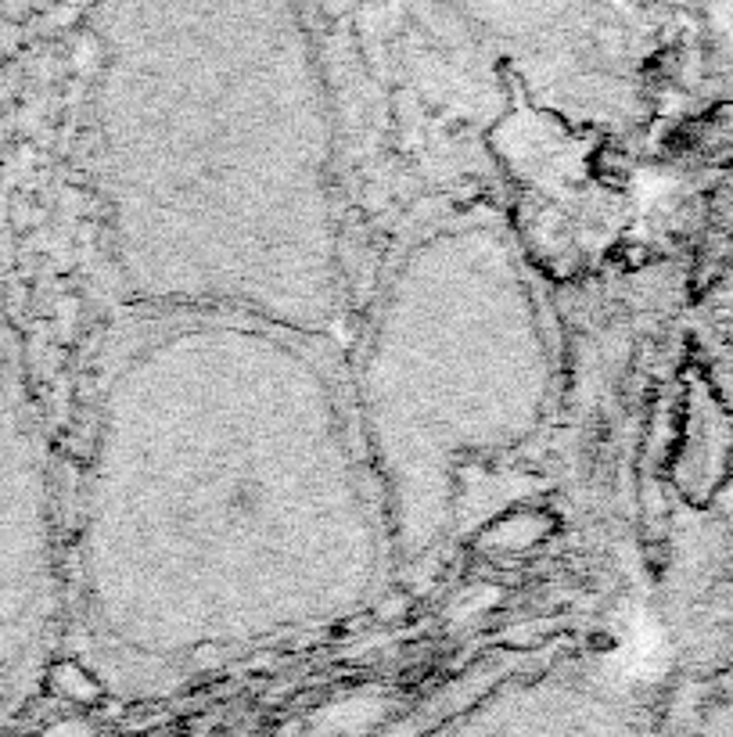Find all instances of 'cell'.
Wrapping results in <instances>:
<instances>
[{
  "mask_svg": "<svg viewBox=\"0 0 733 737\" xmlns=\"http://www.w3.org/2000/svg\"><path fill=\"white\" fill-rule=\"evenodd\" d=\"M395 561L334 339L130 313L101 371L80 544L109 663L162 677L320 634Z\"/></svg>",
  "mask_w": 733,
  "mask_h": 737,
  "instance_id": "cell-1",
  "label": "cell"
},
{
  "mask_svg": "<svg viewBox=\"0 0 733 737\" xmlns=\"http://www.w3.org/2000/svg\"><path fill=\"white\" fill-rule=\"evenodd\" d=\"M98 180L130 310L334 339L349 291L339 122L295 0H112Z\"/></svg>",
  "mask_w": 733,
  "mask_h": 737,
  "instance_id": "cell-2",
  "label": "cell"
},
{
  "mask_svg": "<svg viewBox=\"0 0 733 737\" xmlns=\"http://www.w3.org/2000/svg\"><path fill=\"white\" fill-rule=\"evenodd\" d=\"M345 371L395 555L418 558L482 468L554 410V325L508 223L482 209L424 220L392 256Z\"/></svg>",
  "mask_w": 733,
  "mask_h": 737,
  "instance_id": "cell-3",
  "label": "cell"
}]
</instances>
